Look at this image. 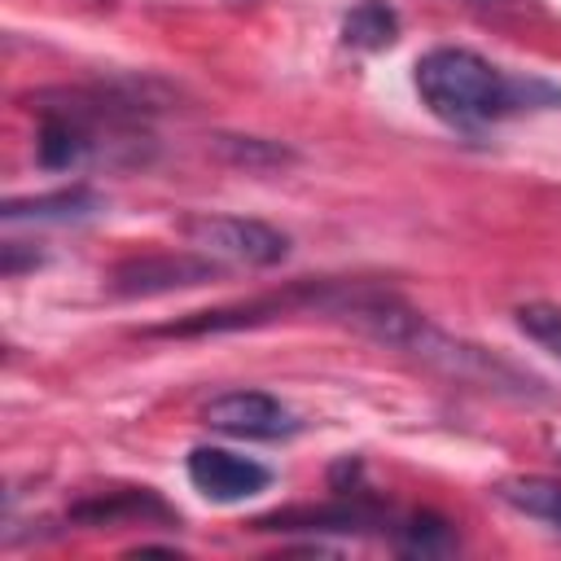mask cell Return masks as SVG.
<instances>
[{"label":"cell","instance_id":"cell-8","mask_svg":"<svg viewBox=\"0 0 561 561\" xmlns=\"http://www.w3.org/2000/svg\"><path fill=\"white\" fill-rule=\"evenodd\" d=\"M495 495H500L508 508H517V513H526V517L548 522V526L561 530V478H543V473L504 478V482L495 486Z\"/></svg>","mask_w":561,"mask_h":561},{"label":"cell","instance_id":"cell-4","mask_svg":"<svg viewBox=\"0 0 561 561\" xmlns=\"http://www.w3.org/2000/svg\"><path fill=\"white\" fill-rule=\"evenodd\" d=\"M202 421L232 438H285L298 430V416L267 390H228L202 408Z\"/></svg>","mask_w":561,"mask_h":561},{"label":"cell","instance_id":"cell-2","mask_svg":"<svg viewBox=\"0 0 561 561\" xmlns=\"http://www.w3.org/2000/svg\"><path fill=\"white\" fill-rule=\"evenodd\" d=\"M184 241L197 254H210L219 263H245V267H272L285 263L289 237L263 219H241V215H188L180 224Z\"/></svg>","mask_w":561,"mask_h":561},{"label":"cell","instance_id":"cell-12","mask_svg":"<svg viewBox=\"0 0 561 561\" xmlns=\"http://www.w3.org/2000/svg\"><path fill=\"white\" fill-rule=\"evenodd\" d=\"M403 543L412 552H438V548H451V530L438 517H416L403 526Z\"/></svg>","mask_w":561,"mask_h":561},{"label":"cell","instance_id":"cell-13","mask_svg":"<svg viewBox=\"0 0 561 561\" xmlns=\"http://www.w3.org/2000/svg\"><path fill=\"white\" fill-rule=\"evenodd\" d=\"M465 4H500V0H465Z\"/></svg>","mask_w":561,"mask_h":561},{"label":"cell","instance_id":"cell-6","mask_svg":"<svg viewBox=\"0 0 561 561\" xmlns=\"http://www.w3.org/2000/svg\"><path fill=\"white\" fill-rule=\"evenodd\" d=\"M96 210H105V197L88 184H70L57 193H35V197H9L0 206L4 224H75V219H92Z\"/></svg>","mask_w":561,"mask_h":561},{"label":"cell","instance_id":"cell-11","mask_svg":"<svg viewBox=\"0 0 561 561\" xmlns=\"http://www.w3.org/2000/svg\"><path fill=\"white\" fill-rule=\"evenodd\" d=\"M513 316H517V329L530 342H539L548 355L561 359V307L557 302H522Z\"/></svg>","mask_w":561,"mask_h":561},{"label":"cell","instance_id":"cell-5","mask_svg":"<svg viewBox=\"0 0 561 561\" xmlns=\"http://www.w3.org/2000/svg\"><path fill=\"white\" fill-rule=\"evenodd\" d=\"M184 469H188V482L206 500H215V504L250 500V495H259L272 482V473L259 460L237 456V451H224V447H193Z\"/></svg>","mask_w":561,"mask_h":561},{"label":"cell","instance_id":"cell-10","mask_svg":"<svg viewBox=\"0 0 561 561\" xmlns=\"http://www.w3.org/2000/svg\"><path fill=\"white\" fill-rule=\"evenodd\" d=\"M219 153L245 171H267V167H285L294 162V149L276 145V140H263V136H215Z\"/></svg>","mask_w":561,"mask_h":561},{"label":"cell","instance_id":"cell-1","mask_svg":"<svg viewBox=\"0 0 561 561\" xmlns=\"http://www.w3.org/2000/svg\"><path fill=\"white\" fill-rule=\"evenodd\" d=\"M416 92L451 127H486L522 110H543L561 101V88L543 79H513L495 61L478 57L473 48H430L416 61Z\"/></svg>","mask_w":561,"mask_h":561},{"label":"cell","instance_id":"cell-9","mask_svg":"<svg viewBox=\"0 0 561 561\" xmlns=\"http://www.w3.org/2000/svg\"><path fill=\"white\" fill-rule=\"evenodd\" d=\"M342 39H346L351 48L377 53V48H386V44L399 39V18H394V9H386L381 0H359V4L342 18Z\"/></svg>","mask_w":561,"mask_h":561},{"label":"cell","instance_id":"cell-7","mask_svg":"<svg viewBox=\"0 0 561 561\" xmlns=\"http://www.w3.org/2000/svg\"><path fill=\"white\" fill-rule=\"evenodd\" d=\"M101 145H105V140H101L92 127L66 118V114H39V136H35V158H39V167H48V171L83 167Z\"/></svg>","mask_w":561,"mask_h":561},{"label":"cell","instance_id":"cell-3","mask_svg":"<svg viewBox=\"0 0 561 561\" xmlns=\"http://www.w3.org/2000/svg\"><path fill=\"white\" fill-rule=\"evenodd\" d=\"M219 276H224V263L210 254H188V250L136 254L110 272V294L114 298H158V294L193 289V285H206Z\"/></svg>","mask_w":561,"mask_h":561}]
</instances>
